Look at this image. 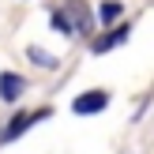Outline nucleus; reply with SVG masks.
<instances>
[{"label":"nucleus","mask_w":154,"mask_h":154,"mask_svg":"<svg viewBox=\"0 0 154 154\" xmlns=\"http://www.w3.org/2000/svg\"><path fill=\"white\" fill-rule=\"evenodd\" d=\"M49 23L60 30V34H90V30H94L87 0H64V4H57L53 15H49Z\"/></svg>","instance_id":"nucleus-1"},{"label":"nucleus","mask_w":154,"mask_h":154,"mask_svg":"<svg viewBox=\"0 0 154 154\" xmlns=\"http://www.w3.org/2000/svg\"><path fill=\"white\" fill-rule=\"evenodd\" d=\"M49 117V109H38V113H15L11 120H8V128L0 132V143H11V139H19L23 132H26L30 124H38V120H45Z\"/></svg>","instance_id":"nucleus-2"},{"label":"nucleus","mask_w":154,"mask_h":154,"mask_svg":"<svg viewBox=\"0 0 154 154\" xmlns=\"http://www.w3.org/2000/svg\"><path fill=\"white\" fill-rule=\"evenodd\" d=\"M105 105H109V94H105V90H87V94H79L72 102V109L79 113V117H94V113H102Z\"/></svg>","instance_id":"nucleus-3"},{"label":"nucleus","mask_w":154,"mask_h":154,"mask_svg":"<svg viewBox=\"0 0 154 154\" xmlns=\"http://www.w3.org/2000/svg\"><path fill=\"white\" fill-rule=\"evenodd\" d=\"M23 90H26V79H23V75H15V72L0 75V98H4V102H19Z\"/></svg>","instance_id":"nucleus-4"},{"label":"nucleus","mask_w":154,"mask_h":154,"mask_svg":"<svg viewBox=\"0 0 154 154\" xmlns=\"http://www.w3.org/2000/svg\"><path fill=\"white\" fill-rule=\"evenodd\" d=\"M124 38H128V26H120V30H113V26H109L102 38H94V45H90V49H94V53H109L113 45H120Z\"/></svg>","instance_id":"nucleus-5"},{"label":"nucleus","mask_w":154,"mask_h":154,"mask_svg":"<svg viewBox=\"0 0 154 154\" xmlns=\"http://www.w3.org/2000/svg\"><path fill=\"white\" fill-rule=\"evenodd\" d=\"M120 11H124V8H120V0H105V4L98 8V23H102V26H113V23L120 19Z\"/></svg>","instance_id":"nucleus-6"},{"label":"nucleus","mask_w":154,"mask_h":154,"mask_svg":"<svg viewBox=\"0 0 154 154\" xmlns=\"http://www.w3.org/2000/svg\"><path fill=\"white\" fill-rule=\"evenodd\" d=\"M30 60L42 64V68H53V57H49V53H42V49H30Z\"/></svg>","instance_id":"nucleus-7"}]
</instances>
